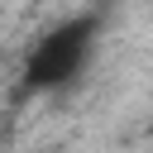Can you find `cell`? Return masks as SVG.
<instances>
[{
    "label": "cell",
    "instance_id": "obj_1",
    "mask_svg": "<svg viewBox=\"0 0 153 153\" xmlns=\"http://www.w3.org/2000/svg\"><path fill=\"white\" fill-rule=\"evenodd\" d=\"M91 43H96V19H72V24L53 29V33L38 38V48L29 53V62H24V81H29L33 91L67 86V81L86 67Z\"/></svg>",
    "mask_w": 153,
    "mask_h": 153
}]
</instances>
